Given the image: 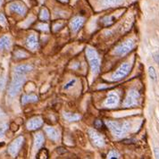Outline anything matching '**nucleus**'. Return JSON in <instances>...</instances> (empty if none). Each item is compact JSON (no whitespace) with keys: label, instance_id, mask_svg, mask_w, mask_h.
Returning <instances> with one entry per match:
<instances>
[{"label":"nucleus","instance_id":"cd10ccee","mask_svg":"<svg viewBox=\"0 0 159 159\" xmlns=\"http://www.w3.org/2000/svg\"><path fill=\"white\" fill-rule=\"evenodd\" d=\"M7 125H4V126L0 127V138L3 137V135L5 134V132L7 130Z\"/></svg>","mask_w":159,"mask_h":159},{"label":"nucleus","instance_id":"412c9836","mask_svg":"<svg viewBox=\"0 0 159 159\" xmlns=\"http://www.w3.org/2000/svg\"><path fill=\"white\" fill-rule=\"evenodd\" d=\"M40 19L43 20V21H48L49 19V13L48 11V9L46 8H43L40 12V15H39Z\"/></svg>","mask_w":159,"mask_h":159},{"label":"nucleus","instance_id":"7c9ffc66","mask_svg":"<svg viewBox=\"0 0 159 159\" xmlns=\"http://www.w3.org/2000/svg\"><path fill=\"white\" fill-rule=\"evenodd\" d=\"M57 153H59V154H61V153H65L66 152V150H65V148H57Z\"/></svg>","mask_w":159,"mask_h":159},{"label":"nucleus","instance_id":"c85d7f7f","mask_svg":"<svg viewBox=\"0 0 159 159\" xmlns=\"http://www.w3.org/2000/svg\"><path fill=\"white\" fill-rule=\"evenodd\" d=\"M75 82H76V80H71V81H70L69 83H67V84L65 85V89H68L69 88L72 87V86H73V85L75 84Z\"/></svg>","mask_w":159,"mask_h":159},{"label":"nucleus","instance_id":"4be33fe9","mask_svg":"<svg viewBox=\"0 0 159 159\" xmlns=\"http://www.w3.org/2000/svg\"><path fill=\"white\" fill-rule=\"evenodd\" d=\"M148 74H149V77L152 80H157V72L153 66H150L148 68Z\"/></svg>","mask_w":159,"mask_h":159},{"label":"nucleus","instance_id":"393cba45","mask_svg":"<svg viewBox=\"0 0 159 159\" xmlns=\"http://www.w3.org/2000/svg\"><path fill=\"white\" fill-rule=\"evenodd\" d=\"M7 18L5 17V15H3V14L0 13V25L3 26V27H5V26H7Z\"/></svg>","mask_w":159,"mask_h":159},{"label":"nucleus","instance_id":"4468645a","mask_svg":"<svg viewBox=\"0 0 159 159\" xmlns=\"http://www.w3.org/2000/svg\"><path fill=\"white\" fill-rule=\"evenodd\" d=\"M45 130L47 132V134L48 135V137L50 138L53 140H57L59 135H58V131L56 129L52 128V127H46Z\"/></svg>","mask_w":159,"mask_h":159},{"label":"nucleus","instance_id":"0eeeda50","mask_svg":"<svg viewBox=\"0 0 159 159\" xmlns=\"http://www.w3.org/2000/svg\"><path fill=\"white\" fill-rule=\"evenodd\" d=\"M22 143H23V138L22 136L16 138L15 140H13V142L9 145V147H8V153L11 156L15 157L17 155V153L20 150Z\"/></svg>","mask_w":159,"mask_h":159},{"label":"nucleus","instance_id":"aec40b11","mask_svg":"<svg viewBox=\"0 0 159 159\" xmlns=\"http://www.w3.org/2000/svg\"><path fill=\"white\" fill-rule=\"evenodd\" d=\"M123 1V0H102V4L104 6H115V5H119Z\"/></svg>","mask_w":159,"mask_h":159},{"label":"nucleus","instance_id":"6ab92c4d","mask_svg":"<svg viewBox=\"0 0 159 159\" xmlns=\"http://www.w3.org/2000/svg\"><path fill=\"white\" fill-rule=\"evenodd\" d=\"M65 118L69 121V122H75L77 120L80 119V116L79 115H76V114H72V113H65Z\"/></svg>","mask_w":159,"mask_h":159},{"label":"nucleus","instance_id":"72a5a7b5","mask_svg":"<svg viewBox=\"0 0 159 159\" xmlns=\"http://www.w3.org/2000/svg\"><path fill=\"white\" fill-rule=\"evenodd\" d=\"M60 1H62V2H65V1H67V0H60Z\"/></svg>","mask_w":159,"mask_h":159},{"label":"nucleus","instance_id":"a211bd4d","mask_svg":"<svg viewBox=\"0 0 159 159\" xmlns=\"http://www.w3.org/2000/svg\"><path fill=\"white\" fill-rule=\"evenodd\" d=\"M117 102H118L117 95L111 94L109 95L108 97H107V98L106 99L105 104H106V106H115V105L117 104Z\"/></svg>","mask_w":159,"mask_h":159},{"label":"nucleus","instance_id":"c756f323","mask_svg":"<svg viewBox=\"0 0 159 159\" xmlns=\"http://www.w3.org/2000/svg\"><path fill=\"white\" fill-rule=\"evenodd\" d=\"M154 152H155V157H157V158H159V149L157 148H155V150H154Z\"/></svg>","mask_w":159,"mask_h":159},{"label":"nucleus","instance_id":"ddd939ff","mask_svg":"<svg viewBox=\"0 0 159 159\" xmlns=\"http://www.w3.org/2000/svg\"><path fill=\"white\" fill-rule=\"evenodd\" d=\"M31 70H32V66H30V65H19V66L15 67V73H17V74H23L24 75L25 73H28Z\"/></svg>","mask_w":159,"mask_h":159},{"label":"nucleus","instance_id":"423d86ee","mask_svg":"<svg viewBox=\"0 0 159 159\" xmlns=\"http://www.w3.org/2000/svg\"><path fill=\"white\" fill-rule=\"evenodd\" d=\"M134 47V42L132 40H127L124 43L121 44L120 46H118L115 50V54L116 56H124L127 53H129Z\"/></svg>","mask_w":159,"mask_h":159},{"label":"nucleus","instance_id":"dca6fc26","mask_svg":"<svg viewBox=\"0 0 159 159\" xmlns=\"http://www.w3.org/2000/svg\"><path fill=\"white\" fill-rule=\"evenodd\" d=\"M44 142V136L41 133H38L35 136V139H34V148L35 149H39Z\"/></svg>","mask_w":159,"mask_h":159},{"label":"nucleus","instance_id":"b1692460","mask_svg":"<svg viewBox=\"0 0 159 159\" xmlns=\"http://www.w3.org/2000/svg\"><path fill=\"white\" fill-rule=\"evenodd\" d=\"M107 21H106V20H102V22L105 24V25H110V24H112L113 22H114V20H115V17H105Z\"/></svg>","mask_w":159,"mask_h":159},{"label":"nucleus","instance_id":"5701e85b","mask_svg":"<svg viewBox=\"0 0 159 159\" xmlns=\"http://www.w3.org/2000/svg\"><path fill=\"white\" fill-rule=\"evenodd\" d=\"M48 151L46 148L40 149L38 154V158H48Z\"/></svg>","mask_w":159,"mask_h":159},{"label":"nucleus","instance_id":"9b49d317","mask_svg":"<svg viewBox=\"0 0 159 159\" xmlns=\"http://www.w3.org/2000/svg\"><path fill=\"white\" fill-rule=\"evenodd\" d=\"M26 45H27V47L30 48V49H32V50H34V49H36L37 48H38V39H37V37L35 35H30L28 38H27V39H26Z\"/></svg>","mask_w":159,"mask_h":159},{"label":"nucleus","instance_id":"1a4fd4ad","mask_svg":"<svg viewBox=\"0 0 159 159\" xmlns=\"http://www.w3.org/2000/svg\"><path fill=\"white\" fill-rule=\"evenodd\" d=\"M9 7H10L11 11L15 12L18 15H25L26 14V11H27V9L24 7V5H22V3H20V2H14V3H12L9 6Z\"/></svg>","mask_w":159,"mask_h":159},{"label":"nucleus","instance_id":"a878e982","mask_svg":"<svg viewBox=\"0 0 159 159\" xmlns=\"http://www.w3.org/2000/svg\"><path fill=\"white\" fill-rule=\"evenodd\" d=\"M119 157H120V156H119V154H118L117 152L113 150V151H111L110 153H109L108 157H108V158H119Z\"/></svg>","mask_w":159,"mask_h":159},{"label":"nucleus","instance_id":"bb28decb","mask_svg":"<svg viewBox=\"0 0 159 159\" xmlns=\"http://www.w3.org/2000/svg\"><path fill=\"white\" fill-rule=\"evenodd\" d=\"M94 126L97 129H100L101 127H103V122L101 120H97V121H95Z\"/></svg>","mask_w":159,"mask_h":159},{"label":"nucleus","instance_id":"f03ea898","mask_svg":"<svg viewBox=\"0 0 159 159\" xmlns=\"http://www.w3.org/2000/svg\"><path fill=\"white\" fill-rule=\"evenodd\" d=\"M86 55L89 59V65L91 67V71L94 74H97L99 72L100 70V60L98 56V53L91 48H88L86 49Z\"/></svg>","mask_w":159,"mask_h":159},{"label":"nucleus","instance_id":"7ed1b4c3","mask_svg":"<svg viewBox=\"0 0 159 159\" xmlns=\"http://www.w3.org/2000/svg\"><path fill=\"white\" fill-rule=\"evenodd\" d=\"M25 81V78L23 74H17L15 73L13 81L9 87V90H8V94L10 97H15L16 95L19 93V91L21 90L22 85Z\"/></svg>","mask_w":159,"mask_h":159},{"label":"nucleus","instance_id":"2eb2a0df","mask_svg":"<svg viewBox=\"0 0 159 159\" xmlns=\"http://www.w3.org/2000/svg\"><path fill=\"white\" fill-rule=\"evenodd\" d=\"M38 100V97L35 95H23L22 97V104L25 105L28 103H33Z\"/></svg>","mask_w":159,"mask_h":159},{"label":"nucleus","instance_id":"39448f33","mask_svg":"<svg viewBox=\"0 0 159 159\" xmlns=\"http://www.w3.org/2000/svg\"><path fill=\"white\" fill-rule=\"evenodd\" d=\"M130 70V65L128 63L123 64L117 69V71L112 75V80H122L129 74Z\"/></svg>","mask_w":159,"mask_h":159},{"label":"nucleus","instance_id":"f8f14e48","mask_svg":"<svg viewBox=\"0 0 159 159\" xmlns=\"http://www.w3.org/2000/svg\"><path fill=\"white\" fill-rule=\"evenodd\" d=\"M83 23H84V19L82 17H75L72 21V23H71L72 30L73 31L79 30L82 27Z\"/></svg>","mask_w":159,"mask_h":159},{"label":"nucleus","instance_id":"6e6552de","mask_svg":"<svg viewBox=\"0 0 159 159\" xmlns=\"http://www.w3.org/2000/svg\"><path fill=\"white\" fill-rule=\"evenodd\" d=\"M89 139L91 140V142L98 147V148H102L104 145H105V140L104 139L102 138V136L97 131H95L94 130H89Z\"/></svg>","mask_w":159,"mask_h":159},{"label":"nucleus","instance_id":"9d476101","mask_svg":"<svg viewBox=\"0 0 159 159\" xmlns=\"http://www.w3.org/2000/svg\"><path fill=\"white\" fill-rule=\"evenodd\" d=\"M43 124V121L40 117H35L31 120H30L29 123H27V128L30 130H37Z\"/></svg>","mask_w":159,"mask_h":159},{"label":"nucleus","instance_id":"2f4dec72","mask_svg":"<svg viewBox=\"0 0 159 159\" xmlns=\"http://www.w3.org/2000/svg\"><path fill=\"white\" fill-rule=\"evenodd\" d=\"M4 80L3 79H0V89H2L3 88V86H4Z\"/></svg>","mask_w":159,"mask_h":159},{"label":"nucleus","instance_id":"473e14b6","mask_svg":"<svg viewBox=\"0 0 159 159\" xmlns=\"http://www.w3.org/2000/svg\"><path fill=\"white\" fill-rule=\"evenodd\" d=\"M2 3H3V0H0V7H1V5H2Z\"/></svg>","mask_w":159,"mask_h":159},{"label":"nucleus","instance_id":"f3484780","mask_svg":"<svg viewBox=\"0 0 159 159\" xmlns=\"http://www.w3.org/2000/svg\"><path fill=\"white\" fill-rule=\"evenodd\" d=\"M11 46V40L7 36L2 37L0 39V49L8 48Z\"/></svg>","mask_w":159,"mask_h":159},{"label":"nucleus","instance_id":"20e7f679","mask_svg":"<svg viewBox=\"0 0 159 159\" xmlns=\"http://www.w3.org/2000/svg\"><path fill=\"white\" fill-rule=\"evenodd\" d=\"M139 99V93L138 92L136 89H131L129 91V93L127 95L125 100H124V107H134L138 105Z\"/></svg>","mask_w":159,"mask_h":159},{"label":"nucleus","instance_id":"f257e3e1","mask_svg":"<svg viewBox=\"0 0 159 159\" xmlns=\"http://www.w3.org/2000/svg\"><path fill=\"white\" fill-rule=\"evenodd\" d=\"M107 127L109 130L113 132L114 135H116V137H122L125 133H127L130 129V124L129 123H119L117 122H112L109 121L107 122Z\"/></svg>","mask_w":159,"mask_h":159}]
</instances>
